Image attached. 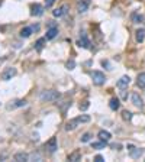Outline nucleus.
<instances>
[{"label": "nucleus", "mask_w": 145, "mask_h": 162, "mask_svg": "<svg viewBox=\"0 0 145 162\" xmlns=\"http://www.w3.org/2000/svg\"><path fill=\"white\" fill-rule=\"evenodd\" d=\"M65 67L68 68V70H72V68L76 67V62H74V60H70V61H67V64H65Z\"/></svg>", "instance_id": "cd10ccee"}, {"label": "nucleus", "mask_w": 145, "mask_h": 162, "mask_svg": "<svg viewBox=\"0 0 145 162\" xmlns=\"http://www.w3.org/2000/svg\"><path fill=\"white\" fill-rule=\"evenodd\" d=\"M90 139H92V133H89V132H86L83 136H81V143H87V142H90Z\"/></svg>", "instance_id": "393cba45"}, {"label": "nucleus", "mask_w": 145, "mask_h": 162, "mask_svg": "<svg viewBox=\"0 0 145 162\" xmlns=\"http://www.w3.org/2000/svg\"><path fill=\"white\" fill-rule=\"evenodd\" d=\"M23 106H26V100H15V102L12 103V104H9L8 106V109L10 110V109H18V107H23Z\"/></svg>", "instance_id": "ddd939ff"}, {"label": "nucleus", "mask_w": 145, "mask_h": 162, "mask_svg": "<svg viewBox=\"0 0 145 162\" xmlns=\"http://www.w3.org/2000/svg\"><path fill=\"white\" fill-rule=\"evenodd\" d=\"M45 41H46V38H39L38 41H36V44H35V49H36L38 52H41L42 51L44 45H45Z\"/></svg>", "instance_id": "4be33fe9"}, {"label": "nucleus", "mask_w": 145, "mask_h": 162, "mask_svg": "<svg viewBox=\"0 0 145 162\" xmlns=\"http://www.w3.org/2000/svg\"><path fill=\"white\" fill-rule=\"evenodd\" d=\"M0 4H2V0H0Z\"/></svg>", "instance_id": "f704fd0d"}, {"label": "nucleus", "mask_w": 145, "mask_h": 162, "mask_svg": "<svg viewBox=\"0 0 145 162\" xmlns=\"http://www.w3.org/2000/svg\"><path fill=\"white\" fill-rule=\"evenodd\" d=\"M67 12H68V4H62V6H60L52 12V15L54 18H62L64 15H67Z\"/></svg>", "instance_id": "39448f33"}, {"label": "nucleus", "mask_w": 145, "mask_h": 162, "mask_svg": "<svg viewBox=\"0 0 145 162\" xmlns=\"http://www.w3.org/2000/svg\"><path fill=\"white\" fill-rule=\"evenodd\" d=\"M129 83H131V78H129V77H128V76H122L121 78L118 80L116 86H118L119 88H122V90H123V88H126V87L129 86Z\"/></svg>", "instance_id": "1a4fd4ad"}, {"label": "nucleus", "mask_w": 145, "mask_h": 162, "mask_svg": "<svg viewBox=\"0 0 145 162\" xmlns=\"http://www.w3.org/2000/svg\"><path fill=\"white\" fill-rule=\"evenodd\" d=\"M121 96H122V98H128V96H126L125 91H121Z\"/></svg>", "instance_id": "473e14b6"}, {"label": "nucleus", "mask_w": 145, "mask_h": 162, "mask_svg": "<svg viewBox=\"0 0 145 162\" xmlns=\"http://www.w3.org/2000/svg\"><path fill=\"white\" fill-rule=\"evenodd\" d=\"M31 15L32 16H42L44 15V8L39 3H35L31 6Z\"/></svg>", "instance_id": "6e6552de"}, {"label": "nucleus", "mask_w": 145, "mask_h": 162, "mask_svg": "<svg viewBox=\"0 0 145 162\" xmlns=\"http://www.w3.org/2000/svg\"><path fill=\"white\" fill-rule=\"evenodd\" d=\"M13 159H15L16 162H26V161H29V155L25 154V152H18V154H15Z\"/></svg>", "instance_id": "9b49d317"}, {"label": "nucleus", "mask_w": 145, "mask_h": 162, "mask_svg": "<svg viewBox=\"0 0 145 162\" xmlns=\"http://www.w3.org/2000/svg\"><path fill=\"white\" fill-rule=\"evenodd\" d=\"M132 22L134 23H142L144 22V16L139 13H132Z\"/></svg>", "instance_id": "5701e85b"}, {"label": "nucleus", "mask_w": 145, "mask_h": 162, "mask_svg": "<svg viewBox=\"0 0 145 162\" xmlns=\"http://www.w3.org/2000/svg\"><path fill=\"white\" fill-rule=\"evenodd\" d=\"M112 148H113V149H118V151H121V145H119V143H115V145H112Z\"/></svg>", "instance_id": "2f4dec72"}, {"label": "nucleus", "mask_w": 145, "mask_h": 162, "mask_svg": "<svg viewBox=\"0 0 145 162\" xmlns=\"http://www.w3.org/2000/svg\"><path fill=\"white\" fill-rule=\"evenodd\" d=\"M142 149H139V148H134V149H131L129 151V155L132 159H139V156L142 155Z\"/></svg>", "instance_id": "4468645a"}, {"label": "nucleus", "mask_w": 145, "mask_h": 162, "mask_svg": "<svg viewBox=\"0 0 145 162\" xmlns=\"http://www.w3.org/2000/svg\"><path fill=\"white\" fill-rule=\"evenodd\" d=\"M94 161H96V162H103L105 158L102 156V155H96V156H94Z\"/></svg>", "instance_id": "7c9ffc66"}, {"label": "nucleus", "mask_w": 145, "mask_h": 162, "mask_svg": "<svg viewBox=\"0 0 145 162\" xmlns=\"http://www.w3.org/2000/svg\"><path fill=\"white\" fill-rule=\"evenodd\" d=\"M97 136H99V139L100 140H106V142H109L112 138L110 132H107V130H100L99 133H97Z\"/></svg>", "instance_id": "2eb2a0df"}, {"label": "nucleus", "mask_w": 145, "mask_h": 162, "mask_svg": "<svg viewBox=\"0 0 145 162\" xmlns=\"http://www.w3.org/2000/svg\"><path fill=\"white\" fill-rule=\"evenodd\" d=\"M32 34H34L32 26H26V28H23V29L20 30V36H22V38H29Z\"/></svg>", "instance_id": "dca6fc26"}, {"label": "nucleus", "mask_w": 145, "mask_h": 162, "mask_svg": "<svg viewBox=\"0 0 145 162\" xmlns=\"http://www.w3.org/2000/svg\"><path fill=\"white\" fill-rule=\"evenodd\" d=\"M32 139H34V140H38L39 136H38V135H32Z\"/></svg>", "instance_id": "72a5a7b5"}, {"label": "nucleus", "mask_w": 145, "mask_h": 162, "mask_svg": "<svg viewBox=\"0 0 145 162\" xmlns=\"http://www.w3.org/2000/svg\"><path fill=\"white\" fill-rule=\"evenodd\" d=\"M89 106H90V104H89V102H84L83 104H80V110H83V112H84V110H87Z\"/></svg>", "instance_id": "c85d7f7f"}, {"label": "nucleus", "mask_w": 145, "mask_h": 162, "mask_svg": "<svg viewBox=\"0 0 145 162\" xmlns=\"http://www.w3.org/2000/svg\"><path fill=\"white\" fill-rule=\"evenodd\" d=\"M81 159V152L76 151V152H72V154L68 155V161H72V162H77V161H80Z\"/></svg>", "instance_id": "412c9836"}, {"label": "nucleus", "mask_w": 145, "mask_h": 162, "mask_svg": "<svg viewBox=\"0 0 145 162\" xmlns=\"http://www.w3.org/2000/svg\"><path fill=\"white\" fill-rule=\"evenodd\" d=\"M119 106H121V103H119V100L118 98H110V102H109V107H110L113 112H116V110L119 109Z\"/></svg>", "instance_id": "aec40b11"}, {"label": "nucleus", "mask_w": 145, "mask_h": 162, "mask_svg": "<svg viewBox=\"0 0 145 162\" xmlns=\"http://www.w3.org/2000/svg\"><path fill=\"white\" fill-rule=\"evenodd\" d=\"M45 149H48L50 154H54V152L58 149L57 148V139H55V138H51V139L45 143Z\"/></svg>", "instance_id": "0eeeda50"}, {"label": "nucleus", "mask_w": 145, "mask_h": 162, "mask_svg": "<svg viewBox=\"0 0 145 162\" xmlns=\"http://www.w3.org/2000/svg\"><path fill=\"white\" fill-rule=\"evenodd\" d=\"M135 39H137V42H144L145 39V29H138L137 32H135Z\"/></svg>", "instance_id": "f3484780"}, {"label": "nucleus", "mask_w": 145, "mask_h": 162, "mask_svg": "<svg viewBox=\"0 0 145 162\" xmlns=\"http://www.w3.org/2000/svg\"><path fill=\"white\" fill-rule=\"evenodd\" d=\"M137 86L139 87V88H144V87H145V72H141V74H138Z\"/></svg>", "instance_id": "6ab92c4d"}, {"label": "nucleus", "mask_w": 145, "mask_h": 162, "mask_svg": "<svg viewBox=\"0 0 145 162\" xmlns=\"http://www.w3.org/2000/svg\"><path fill=\"white\" fill-rule=\"evenodd\" d=\"M77 45L80 46V48H84V49H89V48H90V41H89L86 32H81L80 39H78V42H77Z\"/></svg>", "instance_id": "20e7f679"}, {"label": "nucleus", "mask_w": 145, "mask_h": 162, "mask_svg": "<svg viewBox=\"0 0 145 162\" xmlns=\"http://www.w3.org/2000/svg\"><path fill=\"white\" fill-rule=\"evenodd\" d=\"M77 124H78V120H77V119H72V120H70L68 123L65 124V130H67V132L74 130V129L77 128Z\"/></svg>", "instance_id": "a211bd4d"}, {"label": "nucleus", "mask_w": 145, "mask_h": 162, "mask_svg": "<svg viewBox=\"0 0 145 162\" xmlns=\"http://www.w3.org/2000/svg\"><path fill=\"white\" fill-rule=\"evenodd\" d=\"M107 145L106 140H100V142L93 143V149H105V146Z\"/></svg>", "instance_id": "b1692460"}, {"label": "nucleus", "mask_w": 145, "mask_h": 162, "mask_svg": "<svg viewBox=\"0 0 145 162\" xmlns=\"http://www.w3.org/2000/svg\"><path fill=\"white\" fill-rule=\"evenodd\" d=\"M90 77H92L93 83H94L96 86H103V84L106 83V76L100 71H92L90 72Z\"/></svg>", "instance_id": "f03ea898"}, {"label": "nucleus", "mask_w": 145, "mask_h": 162, "mask_svg": "<svg viewBox=\"0 0 145 162\" xmlns=\"http://www.w3.org/2000/svg\"><path fill=\"white\" fill-rule=\"evenodd\" d=\"M122 117H123V120L129 122L131 119H132V113H131V112H128V110H125V112H122Z\"/></svg>", "instance_id": "bb28decb"}, {"label": "nucleus", "mask_w": 145, "mask_h": 162, "mask_svg": "<svg viewBox=\"0 0 145 162\" xmlns=\"http://www.w3.org/2000/svg\"><path fill=\"white\" fill-rule=\"evenodd\" d=\"M57 34H58V28L57 26H51V28H48V30H46L45 38L46 39H54L55 36H57Z\"/></svg>", "instance_id": "f8f14e48"}, {"label": "nucleus", "mask_w": 145, "mask_h": 162, "mask_svg": "<svg viewBox=\"0 0 145 162\" xmlns=\"http://www.w3.org/2000/svg\"><path fill=\"white\" fill-rule=\"evenodd\" d=\"M77 120H78V123H87V122H90V116H87V114H83V116L77 117Z\"/></svg>", "instance_id": "a878e982"}, {"label": "nucleus", "mask_w": 145, "mask_h": 162, "mask_svg": "<svg viewBox=\"0 0 145 162\" xmlns=\"http://www.w3.org/2000/svg\"><path fill=\"white\" fill-rule=\"evenodd\" d=\"M89 8H90V0H80V2L77 3V12H78V13L87 12Z\"/></svg>", "instance_id": "423d86ee"}, {"label": "nucleus", "mask_w": 145, "mask_h": 162, "mask_svg": "<svg viewBox=\"0 0 145 162\" xmlns=\"http://www.w3.org/2000/svg\"><path fill=\"white\" fill-rule=\"evenodd\" d=\"M60 97H61V94L57 90H46V91H42L39 94V100L41 102H57Z\"/></svg>", "instance_id": "f257e3e1"}, {"label": "nucleus", "mask_w": 145, "mask_h": 162, "mask_svg": "<svg viewBox=\"0 0 145 162\" xmlns=\"http://www.w3.org/2000/svg\"><path fill=\"white\" fill-rule=\"evenodd\" d=\"M55 3V0H45V8H51Z\"/></svg>", "instance_id": "c756f323"}, {"label": "nucleus", "mask_w": 145, "mask_h": 162, "mask_svg": "<svg viewBox=\"0 0 145 162\" xmlns=\"http://www.w3.org/2000/svg\"><path fill=\"white\" fill-rule=\"evenodd\" d=\"M16 68L15 67H9V68H6L3 72H2V80L3 81H9V80H12L13 77L16 76Z\"/></svg>", "instance_id": "7ed1b4c3"}, {"label": "nucleus", "mask_w": 145, "mask_h": 162, "mask_svg": "<svg viewBox=\"0 0 145 162\" xmlns=\"http://www.w3.org/2000/svg\"><path fill=\"white\" fill-rule=\"evenodd\" d=\"M131 98H132V103H134V106H137L138 109H142V107H144V102H142L141 96L138 94V93H134Z\"/></svg>", "instance_id": "9d476101"}]
</instances>
